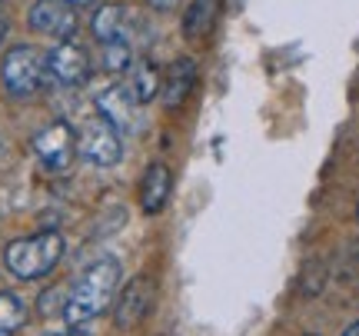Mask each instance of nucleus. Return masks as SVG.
I'll use <instances>...</instances> for the list:
<instances>
[{
	"label": "nucleus",
	"mask_w": 359,
	"mask_h": 336,
	"mask_svg": "<svg viewBox=\"0 0 359 336\" xmlns=\"http://www.w3.org/2000/svg\"><path fill=\"white\" fill-rule=\"evenodd\" d=\"M34 156L53 173L67 170L77 156V130L64 120H53L50 127H43L34 137Z\"/></svg>",
	"instance_id": "obj_5"
},
{
	"label": "nucleus",
	"mask_w": 359,
	"mask_h": 336,
	"mask_svg": "<svg viewBox=\"0 0 359 336\" xmlns=\"http://www.w3.org/2000/svg\"><path fill=\"white\" fill-rule=\"evenodd\" d=\"M120 280H123V267L116 257H100L97 263H90L83 276H80L70 297L64 303V320L70 326H83L90 320H97L100 313L110 310V303L120 293Z\"/></svg>",
	"instance_id": "obj_1"
},
{
	"label": "nucleus",
	"mask_w": 359,
	"mask_h": 336,
	"mask_svg": "<svg viewBox=\"0 0 359 336\" xmlns=\"http://www.w3.org/2000/svg\"><path fill=\"white\" fill-rule=\"evenodd\" d=\"M147 4H150V7H156V11H173L180 0H147Z\"/></svg>",
	"instance_id": "obj_17"
},
{
	"label": "nucleus",
	"mask_w": 359,
	"mask_h": 336,
	"mask_svg": "<svg viewBox=\"0 0 359 336\" xmlns=\"http://www.w3.org/2000/svg\"><path fill=\"white\" fill-rule=\"evenodd\" d=\"M57 336H87V333H77V330H70V333H57Z\"/></svg>",
	"instance_id": "obj_21"
},
{
	"label": "nucleus",
	"mask_w": 359,
	"mask_h": 336,
	"mask_svg": "<svg viewBox=\"0 0 359 336\" xmlns=\"http://www.w3.org/2000/svg\"><path fill=\"white\" fill-rule=\"evenodd\" d=\"M47 57V77L64 83V87H80L90 80V53L70 40H60Z\"/></svg>",
	"instance_id": "obj_8"
},
{
	"label": "nucleus",
	"mask_w": 359,
	"mask_h": 336,
	"mask_svg": "<svg viewBox=\"0 0 359 336\" xmlns=\"http://www.w3.org/2000/svg\"><path fill=\"white\" fill-rule=\"evenodd\" d=\"M140 107L137 97L127 90V83H110L107 90L97 97V114L110 120L120 133H137L140 130Z\"/></svg>",
	"instance_id": "obj_9"
},
{
	"label": "nucleus",
	"mask_w": 359,
	"mask_h": 336,
	"mask_svg": "<svg viewBox=\"0 0 359 336\" xmlns=\"http://www.w3.org/2000/svg\"><path fill=\"white\" fill-rule=\"evenodd\" d=\"M90 30L100 43H130L133 34V17L123 4H103L97 13L90 17Z\"/></svg>",
	"instance_id": "obj_10"
},
{
	"label": "nucleus",
	"mask_w": 359,
	"mask_h": 336,
	"mask_svg": "<svg viewBox=\"0 0 359 336\" xmlns=\"http://www.w3.org/2000/svg\"><path fill=\"white\" fill-rule=\"evenodd\" d=\"M43 77H47V57L37 51V47H11L4 64H0V80L11 97H34V93L43 87Z\"/></svg>",
	"instance_id": "obj_3"
},
{
	"label": "nucleus",
	"mask_w": 359,
	"mask_h": 336,
	"mask_svg": "<svg viewBox=\"0 0 359 336\" xmlns=\"http://www.w3.org/2000/svg\"><path fill=\"white\" fill-rule=\"evenodd\" d=\"M356 220H359V203H356Z\"/></svg>",
	"instance_id": "obj_22"
},
{
	"label": "nucleus",
	"mask_w": 359,
	"mask_h": 336,
	"mask_svg": "<svg viewBox=\"0 0 359 336\" xmlns=\"http://www.w3.org/2000/svg\"><path fill=\"white\" fill-rule=\"evenodd\" d=\"M193 83H196V60L193 57H180L170 64V70L163 74V83H160V97H163V107H180L187 97H190Z\"/></svg>",
	"instance_id": "obj_13"
},
{
	"label": "nucleus",
	"mask_w": 359,
	"mask_h": 336,
	"mask_svg": "<svg viewBox=\"0 0 359 336\" xmlns=\"http://www.w3.org/2000/svg\"><path fill=\"white\" fill-rule=\"evenodd\" d=\"M103 47V70L110 74H127L133 64V51L130 43H100Z\"/></svg>",
	"instance_id": "obj_16"
},
{
	"label": "nucleus",
	"mask_w": 359,
	"mask_h": 336,
	"mask_svg": "<svg viewBox=\"0 0 359 336\" xmlns=\"http://www.w3.org/2000/svg\"><path fill=\"white\" fill-rule=\"evenodd\" d=\"M127 90L137 97V104H150L154 97H160V83H163V74L156 70L154 60H133L127 70Z\"/></svg>",
	"instance_id": "obj_14"
},
{
	"label": "nucleus",
	"mask_w": 359,
	"mask_h": 336,
	"mask_svg": "<svg viewBox=\"0 0 359 336\" xmlns=\"http://www.w3.org/2000/svg\"><path fill=\"white\" fill-rule=\"evenodd\" d=\"M219 13H223V0H190L187 11H183V37L190 43H203L213 27H217Z\"/></svg>",
	"instance_id": "obj_12"
},
{
	"label": "nucleus",
	"mask_w": 359,
	"mask_h": 336,
	"mask_svg": "<svg viewBox=\"0 0 359 336\" xmlns=\"http://www.w3.org/2000/svg\"><path fill=\"white\" fill-rule=\"evenodd\" d=\"M64 257V236L57 230H43L24 240H13L4 250V263L17 280H40Z\"/></svg>",
	"instance_id": "obj_2"
},
{
	"label": "nucleus",
	"mask_w": 359,
	"mask_h": 336,
	"mask_svg": "<svg viewBox=\"0 0 359 336\" xmlns=\"http://www.w3.org/2000/svg\"><path fill=\"white\" fill-rule=\"evenodd\" d=\"M170 190H173V173H170L167 163H150V167L143 170V180H140V207L143 213H160V210L167 207L170 200Z\"/></svg>",
	"instance_id": "obj_11"
},
{
	"label": "nucleus",
	"mask_w": 359,
	"mask_h": 336,
	"mask_svg": "<svg viewBox=\"0 0 359 336\" xmlns=\"http://www.w3.org/2000/svg\"><path fill=\"white\" fill-rule=\"evenodd\" d=\"M27 24L43 37L70 40L77 34V7H70L67 0H34V7L27 11Z\"/></svg>",
	"instance_id": "obj_7"
},
{
	"label": "nucleus",
	"mask_w": 359,
	"mask_h": 336,
	"mask_svg": "<svg viewBox=\"0 0 359 336\" xmlns=\"http://www.w3.org/2000/svg\"><path fill=\"white\" fill-rule=\"evenodd\" d=\"M27 323V307L17 293H0V336H13Z\"/></svg>",
	"instance_id": "obj_15"
},
{
	"label": "nucleus",
	"mask_w": 359,
	"mask_h": 336,
	"mask_svg": "<svg viewBox=\"0 0 359 336\" xmlns=\"http://www.w3.org/2000/svg\"><path fill=\"white\" fill-rule=\"evenodd\" d=\"M67 4H70V7H77V11H80V7H90V4H97V0H67Z\"/></svg>",
	"instance_id": "obj_18"
},
{
	"label": "nucleus",
	"mask_w": 359,
	"mask_h": 336,
	"mask_svg": "<svg viewBox=\"0 0 359 336\" xmlns=\"http://www.w3.org/2000/svg\"><path fill=\"white\" fill-rule=\"evenodd\" d=\"M4 37H7V24L0 20V43H4Z\"/></svg>",
	"instance_id": "obj_20"
},
{
	"label": "nucleus",
	"mask_w": 359,
	"mask_h": 336,
	"mask_svg": "<svg viewBox=\"0 0 359 336\" xmlns=\"http://www.w3.org/2000/svg\"><path fill=\"white\" fill-rule=\"evenodd\" d=\"M154 303H156V283L150 276H133L120 293H116V303H114V320L120 330H133L140 326L150 313H154Z\"/></svg>",
	"instance_id": "obj_6"
},
{
	"label": "nucleus",
	"mask_w": 359,
	"mask_h": 336,
	"mask_svg": "<svg viewBox=\"0 0 359 336\" xmlns=\"http://www.w3.org/2000/svg\"><path fill=\"white\" fill-rule=\"evenodd\" d=\"M343 336H359V323H353V326H346V333Z\"/></svg>",
	"instance_id": "obj_19"
},
{
	"label": "nucleus",
	"mask_w": 359,
	"mask_h": 336,
	"mask_svg": "<svg viewBox=\"0 0 359 336\" xmlns=\"http://www.w3.org/2000/svg\"><path fill=\"white\" fill-rule=\"evenodd\" d=\"M77 154L83 160H90L93 167H114V163H120V156H123L120 130L110 120H103L100 114L90 116L77 133Z\"/></svg>",
	"instance_id": "obj_4"
}]
</instances>
